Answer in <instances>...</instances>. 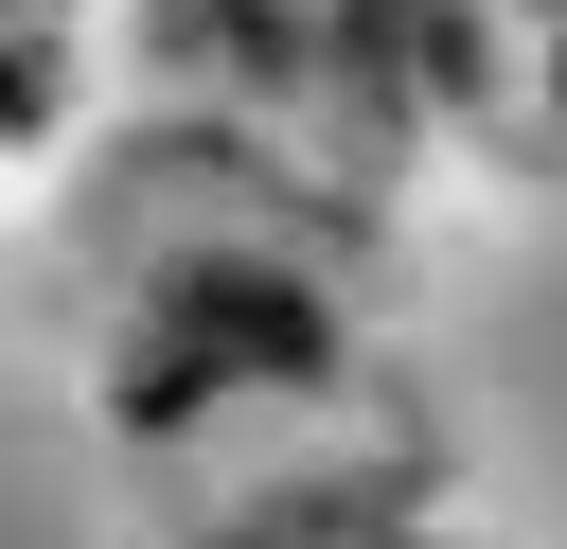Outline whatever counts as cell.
I'll list each match as a JSON object with an SVG mask.
<instances>
[{"mask_svg":"<svg viewBox=\"0 0 567 549\" xmlns=\"http://www.w3.org/2000/svg\"><path fill=\"white\" fill-rule=\"evenodd\" d=\"M0 18H71V0H0Z\"/></svg>","mask_w":567,"mask_h":549,"instance_id":"1","label":"cell"}]
</instances>
